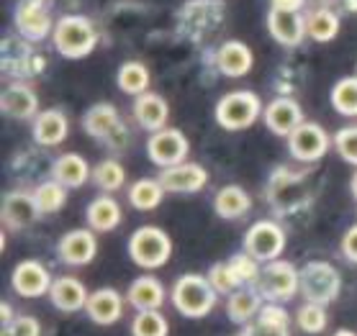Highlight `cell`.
<instances>
[{
  "label": "cell",
  "instance_id": "ffe728a7",
  "mask_svg": "<svg viewBox=\"0 0 357 336\" xmlns=\"http://www.w3.org/2000/svg\"><path fill=\"white\" fill-rule=\"evenodd\" d=\"M252 65H255V54L244 41H224L216 51V67L227 77H244L252 70Z\"/></svg>",
  "mask_w": 357,
  "mask_h": 336
},
{
  "label": "cell",
  "instance_id": "9a60e30c",
  "mask_svg": "<svg viewBox=\"0 0 357 336\" xmlns=\"http://www.w3.org/2000/svg\"><path fill=\"white\" fill-rule=\"evenodd\" d=\"M85 313L98 326H111L123 316V296L114 287H98L90 293Z\"/></svg>",
  "mask_w": 357,
  "mask_h": 336
},
{
  "label": "cell",
  "instance_id": "1f68e13d",
  "mask_svg": "<svg viewBox=\"0 0 357 336\" xmlns=\"http://www.w3.org/2000/svg\"><path fill=\"white\" fill-rule=\"evenodd\" d=\"M165 188L160 180H152V177H142L129 188V203L137 208V211H155L157 205L162 203Z\"/></svg>",
  "mask_w": 357,
  "mask_h": 336
},
{
  "label": "cell",
  "instance_id": "8fae6325",
  "mask_svg": "<svg viewBox=\"0 0 357 336\" xmlns=\"http://www.w3.org/2000/svg\"><path fill=\"white\" fill-rule=\"evenodd\" d=\"M52 275L41 262L36 259H24L16 264V270L10 275V285L21 298H41L52 290Z\"/></svg>",
  "mask_w": 357,
  "mask_h": 336
},
{
  "label": "cell",
  "instance_id": "7dc6e473",
  "mask_svg": "<svg viewBox=\"0 0 357 336\" xmlns=\"http://www.w3.org/2000/svg\"><path fill=\"white\" fill-rule=\"evenodd\" d=\"M334 336H357V334L352 331V328H340V331H337Z\"/></svg>",
  "mask_w": 357,
  "mask_h": 336
},
{
  "label": "cell",
  "instance_id": "8d00e7d4",
  "mask_svg": "<svg viewBox=\"0 0 357 336\" xmlns=\"http://www.w3.org/2000/svg\"><path fill=\"white\" fill-rule=\"evenodd\" d=\"M296 323H298L301 331L306 334H321L329 323V316H326V308L319 303H303L296 313Z\"/></svg>",
  "mask_w": 357,
  "mask_h": 336
},
{
  "label": "cell",
  "instance_id": "e575fe53",
  "mask_svg": "<svg viewBox=\"0 0 357 336\" xmlns=\"http://www.w3.org/2000/svg\"><path fill=\"white\" fill-rule=\"evenodd\" d=\"M332 108L340 115H357V77H342L334 85Z\"/></svg>",
  "mask_w": 357,
  "mask_h": 336
},
{
  "label": "cell",
  "instance_id": "484cf974",
  "mask_svg": "<svg viewBox=\"0 0 357 336\" xmlns=\"http://www.w3.org/2000/svg\"><path fill=\"white\" fill-rule=\"evenodd\" d=\"M85 218H88V226L98 234H108L114 231L119 223H121L123 214L121 205L116 203V198L111 195H98L96 200H90L88 211H85Z\"/></svg>",
  "mask_w": 357,
  "mask_h": 336
},
{
  "label": "cell",
  "instance_id": "44dd1931",
  "mask_svg": "<svg viewBox=\"0 0 357 336\" xmlns=\"http://www.w3.org/2000/svg\"><path fill=\"white\" fill-rule=\"evenodd\" d=\"M49 298H52V305L59 308L62 313H75V311H82L88 305L90 293L85 290V285L77 278L65 275V278H57L52 282Z\"/></svg>",
  "mask_w": 357,
  "mask_h": 336
},
{
  "label": "cell",
  "instance_id": "4dcf8cb0",
  "mask_svg": "<svg viewBox=\"0 0 357 336\" xmlns=\"http://www.w3.org/2000/svg\"><path fill=\"white\" fill-rule=\"evenodd\" d=\"M340 33V16L329 8H317L306 16V36H311L319 44L337 39Z\"/></svg>",
  "mask_w": 357,
  "mask_h": 336
},
{
  "label": "cell",
  "instance_id": "f1b7e54d",
  "mask_svg": "<svg viewBox=\"0 0 357 336\" xmlns=\"http://www.w3.org/2000/svg\"><path fill=\"white\" fill-rule=\"evenodd\" d=\"M149 82H152V74H149L146 65L134 62V59H131V62H123V65L119 67V74H116L119 90L126 93V95H134V98L149 93Z\"/></svg>",
  "mask_w": 357,
  "mask_h": 336
},
{
  "label": "cell",
  "instance_id": "5bb4252c",
  "mask_svg": "<svg viewBox=\"0 0 357 336\" xmlns=\"http://www.w3.org/2000/svg\"><path fill=\"white\" fill-rule=\"evenodd\" d=\"M39 205L33 200V193H24V190H13L3 198V223L6 229L21 231L29 229L36 218H39Z\"/></svg>",
  "mask_w": 357,
  "mask_h": 336
},
{
  "label": "cell",
  "instance_id": "f546056e",
  "mask_svg": "<svg viewBox=\"0 0 357 336\" xmlns=\"http://www.w3.org/2000/svg\"><path fill=\"white\" fill-rule=\"evenodd\" d=\"M288 323H291V319H288V311L283 305L268 303L262 305L260 316L255 319L252 331H255V336H291Z\"/></svg>",
  "mask_w": 357,
  "mask_h": 336
},
{
  "label": "cell",
  "instance_id": "cb8c5ba5",
  "mask_svg": "<svg viewBox=\"0 0 357 336\" xmlns=\"http://www.w3.org/2000/svg\"><path fill=\"white\" fill-rule=\"evenodd\" d=\"M52 177L65 185V188H82L85 182L93 177V170L90 164L85 162V157L75 154V152H67V154L57 157V162L52 164Z\"/></svg>",
  "mask_w": 357,
  "mask_h": 336
},
{
  "label": "cell",
  "instance_id": "4fadbf2b",
  "mask_svg": "<svg viewBox=\"0 0 357 336\" xmlns=\"http://www.w3.org/2000/svg\"><path fill=\"white\" fill-rule=\"evenodd\" d=\"M262 118H265V126L275 136H285L288 139L303 123V111H301V106L293 98H275L265 106Z\"/></svg>",
  "mask_w": 357,
  "mask_h": 336
},
{
  "label": "cell",
  "instance_id": "9c48e42d",
  "mask_svg": "<svg viewBox=\"0 0 357 336\" xmlns=\"http://www.w3.org/2000/svg\"><path fill=\"white\" fill-rule=\"evenodd\" d=\"M329 134L314 121H303L296 131L288 136V149H291L293 159L298 162H317L329 152Z\"/></svg>",
  "mask_w": 357,
  "mask_h": 336
},
{
  "label": "cell",
  "instance_id": "74e56055",
  "mask_svg": "<svg viewBox=\"0 0 357 336\" xmlns=\"http://www.w3.org/2000/svg\"><path fill=\"white\" fill-rule=\"evenodd\" d=\"M206 278L211 280L213 290H216L219 296H231V293H236V290L242 287V282H239V278L234 275V270H231V264L229 262L213 264Z\"/></svg>",
  "mask_w": 357,
  "mask_h": 336
},
{
  "label": "cell",
  "instance_id": "6da1fadb",
  "mask_svg": "<svg viewBox=\"0 0 357 336\" xmlns=\"http://www.w3.org/2000/svg\"><path fill=\"white\" fill-rule=\"evenodd\" d=\"M216 290H213L211 280L188 272L183 278H178V282L172 285V303L178 308V313H183L185 319H203L216 308Z\"/></svg>",
  "mask_w": 357,
  "mask_h": 336
},
{
  "label": "cell",
  "instance_id": "d590c367",
  "mask_svg": "<svg viewBox=\"0 0 357 336\" xmlns=\"http://www.w3.org/2000/svg\"><path fill=\"white\" fill-rule=\"evenodd\" d=\"M170 334V321L160 311H142L131 323V336H167Z\"/></svg>",
  "mask_w": 357,
  "mask_h": 336
},
{
  "label": "cell",
  "instance_id": "277c9868",
  "mask_svg": "<svg viewBox=\"0 0 357 336\" xmlns=\"http://www.w3.org/2000/svg\"><path fill=\"white\" fill-rule=\"evenodd\" d=\"M262 100L257 98V93L252 90H234L227 93L224 98L216 103V123L227 131H242L250 129L252 123L260 118Z\"/></svg>",
  "mask_w": 357,
  "mask_h": 336
},
{
  "label": "cell",
  "instance_id": "f6af8a7d",
  "mask_svg": "<svg viewBox=\"0 0 357 336\" xmlns=\"http://www.w3.org/2000/svg\"><path fill=\"white\" fill-rule=\"evenodd\" d=\"M349 190H352V195L357 198V173L352 175V180H349Z\"/></svg>",
  "mask_w": 357,
  "mask_h": 336
},
{
  "label": "cell",
  "instance_id": "60d3db41",
  "mask_svg": "<svg viewBox=\"0 0 357 336\" xmlns=\"http://www.w3.org/2000/svg\"><path fill=\"white\" fill-rule=\"evenodd\" d=\"M3 336H41V323L33 316H16L13 323L3 326Z\"/></svg>",
  "mask_w": 357,
  "mask_h": 336
},
{
  "label": "cell",
  "instance_id": "7bdbcfd3",
  "mask_svg": "<svg viewBox=\"0 0 357 336\" xmlns=\"http://www.w3.org/2000/svg\"><path fill=\"white\" fill-rule=\"evenodd\" d=\"M306 0H270V10H296L301 13Z\"/></svg>",
  "mask_w": 357,
  "mask_h": 336
},
{
  "label": "cell",
  "instance_id": "7c38bea8",
  "mask_svg": "<svg viewBox=\"0 0 357 336\" xmlns=\"http://www.w3.org/2000/svg\"><path fill=\"white\" fill-rule=\"evenodd\" d=\"M59 259L75 267L90 264L98 255V239L93 229H73L67 231L65 237L59 239L57 244Z\"/></svg>",
  "mask_w": 357,
  "mask_h": 336
},
{
  "label": "cell",
  "instance_id": "d6986e66",
  "mask_svg": "<svg viewBox=\"0 0 357 336\" xmlns=\"http://www.w3.org/2000/svg\"><path fill=\"white\" fill-rule=\"evenodd\" d=\"M82 129L93 136V139H111L119 131H123L121 115L111 103H96L88 108V113L82 115Z\"/></svg>",
  "mask_w": 357,
  "mask_h": 336
},
{
  "label": "cell",
  "instance_id": "f35d334b",
  "mask_svg": "<svg viewBox=\"0 0 357 336\" xmlns=\"http://www.w3.org/2000/svg\"><path fill=\"white\" fill-rule=\"evenodd\" d=\"M229 264H231V270H234V275L239 278V282L244 285H257V280H260L262 270H260V262L255 259L252 255H234L231 259H229Z\"/></svg>",
  "mask_w": 357,
  "mask_h": 336
},
{
  "label": "cell",
  "instance_id": "2e32d148",
  "mask_svg": "<svg viewBox=\"0 0 357 336\" xmlns=\"http://www.w3.org/2000/svg\"><path fill=\"white\" fill-rule=\"evenodd\" d=\"M160 182L167 193H198V190L206 188L208 182V173L206 167L195 162H183L178 167H170V170H162L160 173Z\"/></svg>",
  "mask_w": 357,
  "mask_h": 336
},
{
  "label": "cell",
  "instance_id": "ba28073f",
  "mask_svg": "<svg viewBox=\"0 0 357 336\" xmlns=\"http://www.w3.org/2000/svg\"><path fill=\"white\" fill-rule=\"evenodd\" d=\"M188 152H190V141L180 129H162L146 139V154L162 170L183 164Z\"/></svg>",
  "mask_w": 357,
  "mask_h": 336
},
{
  "label": "cell",
  "instance_id": "3957f363",
  "mask_svg": "<svg viewBox=\"0 0 357 336\" xmlns=\"http://www.w3.org/2000/svg\"><path fill=\"white\" fill-rule=\"evenodd\" d=\"M129 257L144 270H157L170 262L172 239L160 226H139L129 239Z\"/></svg>",
  "mask_w": 357,
  "mask_h": 336
},
{
  "label": "cell",
  "instance_id": "bcb514c9",
  "mask_svg": "<svg viewBox=\"0 0 357 336\" xmlns=\"http://www.w3.org/2000/svg\"><path fill=\"white\" fill-rule=\"evenodd\" d=\"M236 336H255V331H252V323H247V326H244Z\"/></svg>",
  "mask_w": 357,
  "mask_h": 336
},
{
  "label": "cell",
  "instance_id": "5b68a950",
  "mask_svg": "<svg viewBox=\"0 0 357 336\" xmlns=\"http://www.w3.org/2000/svg\"><path fill=\"white\" fill-rule=\"evenodd\" d=\"M255 290L262 296V301L288 303L301 293V270H296L291 262H280V259L268 262L262 267V275Z\"/></svg>",
  "mask_w": 357,
  "mask_h": 336
},
{
  "label": "cell",
  "instance_id": "603a6c76",
  "mask_svg": "<svg viewBox=\"0 0 357 336\" xmlns=\"http://www.w3.org/2000/svg\"><path fill=\"white\" fill-rule=\"evenodd\" d=\"M3 113L18 121H29L33 115H39V98L36 93L24 85V82H13L3 93Z\"/></svg>",
  "mask_w": 357,
  "mask_h": 336
},
{
  "label": "cell",
  "instance_id": "83f0119b",
  "mask_svg": "<svg viewBox=\"0 0 357 336\" xmlns=\"http://www.w3.org/2000/svg\"><path fill=\"white\" fill-rule=\"evenodd\" d=\"M262 311V296L257 290H250V287H239L236 293L229 296V303H227V313L229 319L234 321V323H250L260 316Z\"/></svg>",
  "mask_w": 357,
  "mask_h": 336
},
{
  "label": "cell",
  "instance_id": "e0dca14e",
  "mask_svg": "<svg viewBox=\"0 0 357 336\" xmlns=\"http://www.w3.org/2000/svg\"><path fill=\"white\" fill-rule=\"evenodd\" d=\"M131 111H134V118H137V123L144 131L157 134L167 129L170 106H167V100L160 93H144V95L134 98V108Z\"/></svg>",
  "mask_w": 357,
  "mask_h": 336
},
{
  "label": "cell",
  "instance_id": "7402d4cb",
  "mask_svg": "<svg viewBox=\"0 0 357 336\" xmlns=\"http://www.w3.org/2000/svg\"><path fill=\"white\" fill-rule=\"evenodd\" d=\"M67 134H70V121L57 108L41 111L33 121V139L41 147H57L67 139Z\"/></svg>",
  "mask_w": 357,
  "mask_h": 336
},
{
  "label": "cell",
  "instance_id": "4316f807",
  "mask_svg": "<svg viewBox=\"0 0 357 336\" xmlns=\"http://www.w3.org/2000/svg\"><path fill=\"white\" fill-rule=\"evenodd\" d=\"M252 208V198L250 193L239 185H227L221 188L213 198V211L216 216L227 218V221H234V218H242L247 211Z\"/></svg>",
  "mask_w": 357,
  "mask_h": 336
},
{
  "label": "cell",
  "instance_id": "ac0fdd59",
  "mask_svg": "<svg viewBox=\"0 0 357 336\" xmlns=\"http://www.w3.org/2000/svg\"><path fill=\"white\" fill-rule=\"evenodd\" d=\"M270 36L283 47H298L306 36V18L296 10H270L268 13Z\"/></svg>",
  "mask_w": 357,
  "mask_h": 336
},
{
  "label": "cell",
  "instance_id": "836d02e7",
  "mask_svg": "<svg viewBox=\"0 0 357 336\" xmlns=\"http://www.w3.org/2000/svg\"><path fill=\"white\" fill-rule=\"evenodd\" d=\"M33 200L39 205V214H57L67 203V188L57 180H47L33 190Z\"/></svg>",
  "mask_w": 357,
  "mask_h": 336
},
{
  "label": "cell",
  "instance_id": "7a4b0ae2",
  "mask_svg": "<svg viewBox=\"0 0 357 336\" xmlns=\"http://www.w3.org/2000/svg\"><path fill=\"white\" fill-rule=\"evenodd\" d=\"M52 41L62 57L85 59L98 47V31L85 16H62L54 26Z\"/></svg>",
  "mask_w": 357,
  "mask_h": 336
},
{
  "label": "cell",
  "instance_id": "52a82bcc",
  "mask_svg": "<svg viewBox=\"0 0 357 336\" xmlns=\"http://www.w3.org/2000/svg\"><path fill=\"white\" fill-rule=\"evenodd\" d=\"M244 249L257 262H275L285 249V231L275 221H257L252 223L244 234Z\"/></svg>",
  "mask_w": 357,
  "mask_h": 336
},
{
  "label": "cell",
  "instance_id": "d6a6232c",
  "mask_svg": "<svg viewBox=\"0 0 357 336\" xmlns=\"http://www.w3.org/2000/svg\"><path fill=\"white\" fill-rule=\"evenodd\" d=\"M93 182H96L103 193H116V190H121L123 182H126V170H123V164L116 162V159H103V162H98L96 167H93Z\"/></svg>",
  "mask_w": 357,
  "mask_h": 336
},
{
  "label": "cell",
  "instance_id": "ee69618b",
  "mask_svg": "<svg viewBox=\"0 0 357 336\" xmlns=\"http://www.w3.org/2000/svg\"><path fill=\"white\" fill-rule=\"evenodd\" d=\"M13 319L16 316H10V305L3 303V326H8V323H13Z\"/></svg>",
  "mask_w": 357,
  "mask_h": 336
},
{
  "label": "cell",
  "instance_id": "30bf717a",
  "mask_svg": "<svg viewBox=\"0 0 357 336\" xmlns=\"http://www.w3.org/2000/svg\"><path fill=\"white\" fill-rule=\"evenodd\" d=\"M13 21H16L18 33L26 36L29 41H44L47 36L54 33V26H57L39 0H21L16 6Z\"/></svg>",
  "mask_w": 357,
  "mask_h": 336
},
{
  "label": "cell",
  "instance_id": "d4e9b609",
  "mask_svg": "<svg viewBox=\"0 0 357 336\" xmlns=\"http://www.w3.org/2000/svg\"><path fill=\"white\" fill-rule=\"evenodd\" d=\"M126 301L137 308V313L160 311V305L165 303V287L157 278H152V275H144V278H137L129 285Z\"/></svg>",
  "mask_w": 357,
  "mask_h": 336
},
{
  "label": "cell",
  "instance_id": "8992f818",
  "mask_svg": "<svg viewBox=\"0 0 357 336\" xmlns=\"http://www.w3.org/2000/svg\"><path fill=\"white\" fill-rule=\"evenodd\" d=\"M342 290V278L340 272L334 270L329 262H314L303 264L301 270V293L309 303L329 305L340 298Z\"/></svg>",
  "mask_w": 357,
  "mask_h": 336
},
{
  "label": "cell",
  "instance_id": "b9f144b4",
  "mask_svg": "<svg viewBox=\"0 0 357 336\" xmlns=\"http://www.w3.org/2000/svg\"><path fill=\"white\" fill-rule=\"evenodd\" d=\"M342 255L347 257L352 264H357V223L349 226L347 234L342 237Z\"/></svg>",
  "mask_w": 357,
  "mask_h": 336
},
{
  "label": "cell",
  "instance_id": "ab89813d",
  "mask_svg": "<svg viewBox=\"0 0 357 336\" xmlns=\"http://www.w3.org/2000/svg\"><path fill=\"white\" fill-rule=\"evenodd\" d=\"M334 149L344 162L357 167V126H344L334 134Z\"/></svg>",
  "mask_w": 357,
  "mask_h": 336
}]
</instances>
